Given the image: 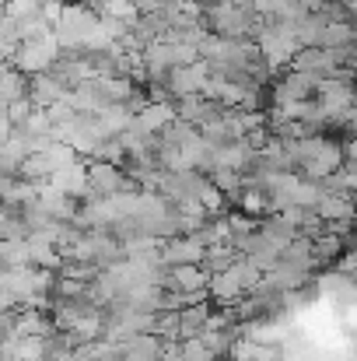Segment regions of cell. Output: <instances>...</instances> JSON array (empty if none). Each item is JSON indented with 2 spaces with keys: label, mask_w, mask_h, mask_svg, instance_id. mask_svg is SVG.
I'll return each mask as SVG.
<instances>
[{
  "label": "cell",
  "mask_w": 357,
  "mask_h": 361,
  "mask_svg": "<svg viewBox=\"0 0 357 361\" xmlns=\"http://www.w3.org/2000/svg\"><path fill=\"white\" fill-rule=\"evenodd\" d=\"M60 60V42L56 35H42V39H32V42H18L14 56H11V67L25 78H35V74H49V67Z\"/></svg>",
  "instance_id": "6da1fadb"
},
{
  "label": "cell",
  "mask_w": 357,
  "mask_h": 361,
  "mask_svg": "<svg viewBox=\"0 0 357 361\" xmlns=\"http://www.w3.org/2000/svg\"><path fill=\"white\" fill-rule=\"evenodd\" d=\"M315 88H319L315 78L298 74V71H280V74L270 78L266 95H270V106H287V102H308V99H315Z\"/></svg>",
  "instance_id": "7a4b0ae2"
},
{
  "label": "cell",
  "mask_w": 357,
  "mask_h": 361,
  "mask_svg": "<svg viewBox=\"0 0 357 361\" xmlns=\"http://www.w3.org/2000/svg\"><path fill=\"white\" fill-rule=\"evenodd\" d=\"M207 81H211V63H203V60H193L189 67H175V71H168V74H165L168 102H179V99L200 95Z\"/></svg>",
  "instance_id": "3957f363"
},
{
  "label": "cell",
  "mask_w": 357,
  "mask_h": 361,
  "mask_svg": "<svg viewBox=\"0 0 357 361\" xmlns=\"http://www.w3.org/2000/svg\"><path fill=\"white\" fill-rule=\"evenodd\" d=\"M344 165V147H340V140H333V137H322V144L308 154V161L298 169V176L301 179H308V183H326L337 169Z\"/></svg>",
  "instance_id": "277c9868"
},
{
  "label": "cell",
  "mask_w": 357,
  "mask_h": 361,
  "mask_svg": "<svg viewBox=\"0 0 357 361\" xmlns=\"http://www.w3.org/2000/svg\"><path fill=\"white\" fill-rule=\"evenodd\" d=\"M203 245L196 235H172V239H161V249H158V259H161V270L168 267H186V263H203Z\"/></svg>",
  "instance_id": "5b68a950"
},
{
  "label": "cell",
  "mask_w": 357,
  "mask_h": 361,
  "mask_svg": "<svg viewBox=\"0 0 357 361\" xmlns=\"http://www.w3.org/2000/svg\"><path fill=\"white\" fill-rule=\"evenodd\" d=\"M119 190H137L123 169L106 161H88V197H113Z\"/></svg>",
  "instance_id": "8992f818"
},
{
  "label": "cell",
  "mask_w": 357,
  "mask_h": 361,
  "mask_svg": "<svg viewBox=\"0 0 357 361\" xmlns=\"http://www.w3.org/2000/svg\"><path fill=\"white\" fill-rule=\"evenodd\" d=\"M287 71H298V74H308V78L322 81V78H330V74L337 71V60H333L330 49H322V46H308V49H298V53L291 56Z\"/></svg>",
  "instance_id": "52a82bcc"
},
{
  "label": "cell",
  "mask_w": 357,
  "mask_h": 361,
  "mask_svg": "<svg viewBox=\"0 0 357 361\" xmlns=\"http://www.w3.org/2000/svg\"><path fill=\"white\" fill-rule=\"evenodd\" d=\"M46 183H49L56 193L70 197V200H84V197H88V161H84V158H77L74 165H67V169L53 172Z\"/></svg>",
  "instance_id": "ba28073f"
},
{
  "label": "cell",
  "mask_w": 357,
  "mask_h": 361,
  "mask_svg": "<svg viewBox=\"0 0 357 361\" xmlns=\"http://www.w3.org/2000/svg\"><path fill=\"white\" fill-rule=\"evenodd\" d=\"M207 298H214L221 309H232V305H238V302L245 298V284H242L235 267H228V270H221V274H211V281H207Z\"/></svg>",
  "instance_id": "9c48e42d"
},
{
  "label": "cell",
  "mask_w": 357,
  "mask_h": 361,
  "mask_svg": "<svg viewBox=\"0 0 357 361\" xmlns=\"http://www.w3.org/2000/svg\"><path fill=\"white\" fill-rule=\"evenodd\" d=\"M179 120L175 116V102H147L133 113V126L144 130L147 137H158L161 130H168L172 123Z\"/></svg>",
  "instance_id": "30bf717a"
},
{
  "label": "cell",
  "mask_w": 357,
  "mask_h": 361,
  "mask_svg": "<svg viewBox=\"0 0 357 361\" xmlns=\"http://www.w3.org/2000/svg\"><path fill=\"white\" fill-rule=\"evenodd\" d=\"M67 88L53 78V74H35L28 78V88H25V99L35 106V109H49L53 102H63Z\"/></svg>",
  "instance_id": "8fae6325"
},
{
  "label": "cell",
  "mask_w": 357,
  "mask_h": 361,
  "mask_svg": "<svg viewBox=\"0 0 357 361\" xmlns=\"http://www.w3.org/2000/svg\"><path fill=\"white\" fill-rule=\"evenodd\" d=\"M7 337H53V323L46 319V312L14 309V312H11V330H7Z\"/></svg>",
  "instance_id": "7c38bea8"
},
{
  "label": "cell",
  "mask_w": 357,
  "mask_h": 361,
  "mask_svg": "<svg viewBox=\"0 0 357 361\" xmlns=\"http://www.w3.org/2000/svg\"><path fill=\"white\" fill-rule=\"evenodd\" d=\"M315 218L322 225H337V221H351L354 218V204L344 193H322V200L315 204Z\"/></svg>",
  "instance_id": "4fadbf2b"
},
{
  "label": "cell",
  "mask_w": 357,
  "mask_h": 361,
  "mask_svg": "<svg viewBox=\"0 0 357 361\" xmlns=\"http://www.w3.org/2000/svg\"><path fill=\"white\" fill-rule=\"evenodd\" d=\"M207 316H211V302H196V305L179 309V341L200 337L207 326Z\"/></svg>",
  "instance_id": "5bb4252c"
},
{
  "label": "cell",
  "mask_w": 357,
  "mask_h": 361,
  "mask_svg": "<svg viewBox=\"0 0 357 361\" xmlns=\"http://www.w3.org/2000/svg\"><path fill=\"white\" fill-rule=\"evenodd\" d=\"M25 88H28V78H25V74H18L7 60H0V106L7 109L11 102L25 99Z\"/></svg>",
  "instance_id": "9a60e30c"
},
{
  "label": "cell",
  "mask_w": 357,
  "mask_h": 361,
  "mask_svg": "<svg viewBox=\"0 0 357 361\" xmlns=\"http://www.w3.org/2000/svg\"><path fill=\"white\" fill-rule=\"evenodd\" d=\"M347 245H351V242L333 235V232H319V235L312 239V263H315V267H326V263L333 267V259H337Z\"/></svg>",
  "instance_id": "2e32d148"
},
{
  "label": "cell",
  "mask_w": 357,
  "mask_h": 361,
  "mask_svg": "<svg viewBox=\"0 0 357 361\" xmlns=\"http://www.w3.org/2000/svg\"><path fill=\"white\" fill-rule=\"evenodd\" d=\"M238 214H245L252 221H263V218L273 214V204H270V197L263 190H242L238 193Z\"/></svg>",
  "instance_id": "e0dca14e"
},
{
  "label": "cell",
  "mask_w": 357,
  "mask_h": 361,
  "mask_svg": "<svg viewBox=\"0 0 357 361\" xmlns=\"http://www.w3.org/2000/svg\"><path fill=\"white\" fill-rule=\"evenodd\" d=\"M319 46H322V49L354 46V25H351V21H326V28H322V35H319Z\"/></svg>",
  "instance_id": "ac0fdd59"
},
{
  "label": "cell",
  "mask_w": 357,
  "mask_h": 361,
  "mask_svg": "<svg viewBox=\"0 0 357 361\" xmlns=\"http://www.w3.org/2000/svg\"><path fill=\"white\" fill-rule=\"evenodd\" d=\"M235 256H238V252L232 249V245H228V242H225V245H211V249L203 252V263H200V267H203V274L211 277V274H221V270H228V267L235 263Z\"/></svg>",
  "instance_id": "d6986e66"
},
{
  "label": "cell",
  "mask_w": 357,
  "mask_h": 361,
  "mask_svg": "<svg viewBox=\"0 0 357 361\" xmlns=\"http://www.w3.org/2000/svg\"><path fill=\"white\" fill-rule=\"evenodd\" d=\"M203 176H207L211 186L221 190L225 197H238V193H242V172H232V169H211V172H203Z\"/></svg>",
  "instance_id": "ffe728a7"
},
{
  "label": "cell",
  "mask_w": 357,
  "mask_h": 361,
  "mask_svg": "<svg viewBox=\"0 0 357 361\" xmlns=\"http://www.w3.org/2000/svg\"><path fill=\"white\" fill-rule=\"evenodd\" d=\"M39 4L42 0H14V4H4V18L7 21H25V18H35L39 14Z\"/></svg>",
  "instance_id": "44dd1931"
},
{
  "label": "cell",
  "mask_w": 357,
  "mask_h": 361,
  "mask_svg": "<svg viewBox=\"0 0 357 361\" xmlns=\"http://www.w3.org/2000/svg\"><path fill=\"white\" fill-rule=\"evenodd\" d=\"M179 358H182V361H218L211 351H207V344H203L200 337L179 341Z\"/></svg>",
  "instance_id": "7402d4cb"
},
{
  "label": "cell",
  "mask_w": 357,
  "mask_h": 361,
  "mask_svg": "<svg viewBox=\"0 0 357 361\" xmlns=\"http://www.w3.org/2000/svg\"><path fill=\"white\" fill-rule=\"evenodd\" d=\"M225 4H232L238 11H249V7H252V0H225Z\"/></svg>",
  "instance_id": "603a6c76"
},
{
  "label": "cell",
  "mask_w": 357,
  "mask_h": 361,
  "mask_svg": "<svg viewBox=\"0 0 357 361\" xmlns=\"http://www.w3.org/2000/svg\"><path fill=\"white\" fill-rule=\"evenodd\" d=\"M102 361H123V358H119V355H109V358H102Z\"/></svg>",
  "instance_id": "cb8c5ba5"
},
{
  "label": "cell",
  "mask_w": 357,
  "mask_h": 361,
  "mask_svg": "<svg viewBox=\"0 0 357 361\" xmlns=\"http://www.w3.org/2000/svg\"><path fill=\"white\" fill-rule=\"evenodd\" d=\"M4 4H14V0H4Z\"/></svg>",
  "instance_id": "d4e9b609"
}]
</instances>
